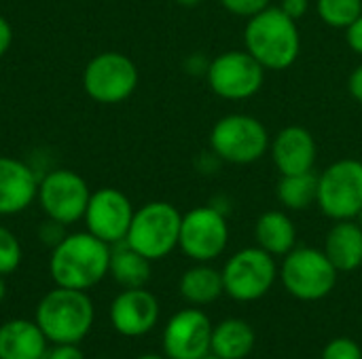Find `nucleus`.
Returning a JSON list of instances; mask_svg holds the SVG:
<instances>
[{
    "label": "nucleus",
    "instance_id": "1",
    "mask_svg": "<svg viewBox=\"0 0 362 359\" xmlns=\"http://www.w3.org/2000/svg\"><path fill=\"white\" fill-rule=\"evenodd\" d=\"M110 252V245L89 231L66 235L51 252V279L59 288L87 292L108 275Z\"/></svg>",
    "mask_w": 362,
    "mask_h": 359
},
{
    "label": "nucleus",
    "instance_id": "2",
    "mask_svg": "<svg viewBox=\"0 0 362 359\" xmlns=\"http://www.w3.org/2000/svg\"><path fill=\"white\" fill-rule=\"evenodd\" d=\"M244 47L265 70H286L301 51L297 21L280 6H267L246 21Z\"/></svg>",
    "mask_w": 362,
    "mask_h": 359
},
{
    "label": "nucleus",
    "instance_id": "3",
    "mask_svg": "<svg viewBox=\"0 0 362 359\" xmlns=\"http://www.w3.org/2000/svg\"><path fill=\"white\" fill-rule=\"evenodd\" d=\"M93 320L95 309L87 292L59 286L40 298L34 317L53 345H78L91 332Z\"/></svg>",
    "mask_w": 362,
    "mask_h": 359
},
{
    "label": "nucleus",
    "instance_id": "4",
    "mask_svg": "<svg viewBox=\"0 0 362 359\" xmlns=\"http://www.w3.org/2000/svg\"><path fill=\"white\" fill-rule=\"evenodd\" d=\"M182 214L168 201H151L134 212L125 243L151 262L170 256L178 248Z\"/></svg>",
    "mask_w": 362,
    "mask_h": 359
},
{
    "label": "nucleus",
    "instance_id": "5",
    "mask_svg": "<svg viewBox=\"0 0 362 359\" xmlns=\"http://www.w3.org/2000/svg\"><path fill=\"white\" fill-rule=\"evenodd\" d=\"M269 133L265 125L250 114H227L218 118L210 131L212 154L233 165L257 163L269 150Z\"/></svg>",
    "mask_w": 362,
    "mask_h": 359
},
{
    "label": "nucleus",
    "instance_id": "6",
    "mask_svg": "<svg viewBox=\"0 0 362 359\" xmlns=\"http://www.w3.org/2000/svg\"><path fill=\"white\" fill-rule=\"evenodd\" d=\"M339 271L333 267L325 250L295 248L284 256L280 267L282 286L291 296L303 303L322 300L337 284Z\"/></svg>",
    "mask_w": 362,
    "mask_h": 359
},
{
    "label": "nucleus",
    "instance_id": "7",
    "mask_svg": "<svg viewBox=\"0 0 362 359\" xmlns=\"http://www.w3.org/2000/svg\"><path fill=\"white\" fill-rule=\"evenodd\" d=\"M316 205L331 220H356L362 212V161L339 159L318 176Z\"/></svg>",
    "mask_w": 362,
    "mask_h": 359
},
{
    "label": "nucleus",
    "instance_id": "8",
    "mask_svg": "<svg viewBox=\"0 0 362 359\" xmlns=\"http://www.w3.org/2000/svg\"><path fill=\"white\" fill-rule=\"evenodd\" d=\"M221 273L225 292L233 300L255 303L274 288L278 277V264L272 254L255 245L235 252Z\"/></svg>",
    "mask_w": 362,
    "mask_h": 359
},
{
    "label": "nucleus",
    "instance_id": "9",
    "mask_svg": "<svg viewBox=\"0 0 362 359\" xmlns=\"http://www.w3.org/2000/svg\"><path fill=\"white\" fill-rule=\"evenodd\" d=\"M138 87L134 59L119 51H104L89 59L83 70V89L98 104H121Z\"/></svg>",
    "mask_w": 362,
    "mask_h": 359
},
{
    "label": "nucleus",
    "instance_id": "10",
    "mask_svg": "<svg viewBox=\"0 0 362 359\" xmlns=\"http://www.w3.org/2000/svg\"><path fill=\"white\" fill-rule=\"evenodd\" d=\"M210 89L231 102H242L257 95L265 83V68L244 49L216 55L206 68Z\"/></svg>",
    "mask_w": 362,
    "mask_h": 359
},
{
    "label": "nucleus",
    "instance_id": "11",
    "mask_svg": "<svg viewBox=\"0 0 362 359\" xmlns=\"http://www.w3.org/2000/svg\"><path fill=\"white\" fill-rule=\"evenodd\" d=\"M229 243V224L214 205H202L182 216L178 248L195 262L216 260Z\"/></svg>",
    "mask_w": 362,
    "mask_h": 359
},
{
    "label": "nucleus",
    "instance_id": "12",
    "mask_svg": "<svg viewBox=\"0 0 362 359\" xmlns=\"http://www.w3.org/2000/svg\"><path fill=\"white\" fill-rule=\"evenodd\" d=\"M91 190L83 176L72 169H53L38 180V203L47 218L66 226L83 220Z\"/></svg>",
    "mask_w": 362,
    "mask_h": 359
},
{
    "label": "nucleus",
    "instance_id": "13",
    "mask_svg": "<svg viewBox=\"0 0 362 359\" xmlns=\"http://www.w3.org/2000/svg\"><path fill=\"white\" fill-rule=\"evenodd\" d=\"M134 212L136 209L125 193H121L119 188L104 186L91 193L83 220L91 235H95L108 245H117L125 241Z\"/></svg>",
    "mask_w": 362,
    "mask_h": 359
},
{
    "label": "nucleus",
    "instance_id": "14",
    "mask_svg": "<svg viewBox=\"0 0 362 359\" xmlns=\"http://www.w3.org/2000/svg\"><path fill=\"white\" fill-rule=\"evenodd\" d=\"M212 322L197 309L189 307L170 317L163 330V351L168 359H204L212 351Z\"/></svg>",
    "mask_w": 362,
    "mask_h": 359
},
{
    "label": "nucleus",
    "instance_id": "15",
    "mask_svg": "<svg viewBox=\"0 0 362 359\" xmlns=\"http://www.w3.org/2000/svg\"><path fill=\"white\" fill-rule=\"evenodd\" d=\"M159 300L146 288L123 290L110 305L112 328L127 339H138L148 334L159 320Z\"/></svg>",
    "mask_w": 362,
    "mask_h": 359
},
{
    "label": "nucleus",
    "instance_id": "16",
    "mask_svg": "<svg viewBox=\"0 0 362 359\" xmlns=\"http://www.w3.org/2000/svg\"><path fill=\"white\" fill-rule=\"evenodd\" d=\"M269 152L280 176H293L314 171L318 146L310 129L301 125H288L272 138Z\"/></svg>",
    "mask_w": 362,
    "mask_h": 359
},
{
    "label": "nucleus",
    "instance_id": "17",
    "mask_svg": "<svg viewBox=\"0 0 362 359\" xmlns=\"http://www.w3.org/2000/svg\"><path fill=\"white\" fill-rule=\"evenodd\" d=\"M38 195L34 169L13 157H0V216L25 212Z\"/></svg>",
    "mask_w": 362,
    "mask_h": 359
},
{
    "label": "nucleus",
    "instance_id": "18",
    "mask_svg": "<svg viewBox=\"0 0 362 359\" xmlns=\"http://www.w3.org/2000/svg\"><path fill=\"white\" fill-rule=\"evenodd\" d=\"M49 341L32 320H11L0 326V359H42Z\"/></svg>",
    "mask_w": 362,
    "mask_h": 359
},
{
    "label": "nucleus",
    "instance_id": "19",
    "mask_svg": "<svg viewBox=\"0 0 362 359\" xmlns=\"http://www.w3.org/2000/svg\"><path fill=\"white\" fill-rule=\"evenodd\" d=\"M325 254L339 273H352L362 264V226L356 220H337L325 237Z\"/></svg>",
    "mask_w": 362,
    "mask_h": 359
},
{
    "label": "nucleus",
    "instance_id": "20",
    "mask_svg": "<svg viewBox=\"0 0 362 359\" xmlns=\"http://www.w3.org/2000/svg\"><path fill=\"white\" fill-rule=\"evenodd\" d=\"M255 239L261 250L276 256H286L291 250H295L297 243V226L293 218L286 212L269 209L259 216L255 224Z\"/></svg>",
    "mask_w": 362,
    "mask_h": 359
},
{
    "label": "nucleus",
    "instance_id": "21",
    "mask_svg": "<svg viewBox=\"0 0 362 359\" xmlns=\"http://www.w3.org/2000/svg\"><path fill=\"white\" fill-rule=\"evenodd\" d=\"M257 336L248 322L225 320L212 330V355L221 359H244L255 349Z\"/></svg>",
    "mask_w": 362,
    "mask_h": 359
},
{
    "label": "nucleus",
    "instance_id": "22",
    "mask_svg": "<svg viewBox=\"0 0 362 359\" xmlns=\"http://www.w3.org/2000/svg\"><path fill=\"white\" fill-rule=\"evenodd\" d=\"M223 292H225L223 273L216 271L214 267H208L206 262L187 269L185 275L180 277V296L193 307L212 305L214 300L221 298Z\"/></svg>",
    "mask_w": 362,
    "mask_h": 359
},
{
    "label": "nucleus",
    "instance_id": "23",
    "mask_svg": "<svg viewBox=\"0 0 362 359\" xmlns=\"http://www.w3.org/2000/svg\"><path fill=\"white\" fill-rule=\"evenodd\" d=\"M151 260L146 256H142L140 252H136L134 248H129L125 241L117 243L115 250L110 252V267H108V275H112V279L123 288H144L151 279Z\"/></svg>",
    "mask_w": 362,
    "mask_h": 359
},
{
    "label": "nucleus",
    "instance_id": "24",
    "mask_svg": "<svg viewBox=\"0 0 362 359\" xmlns=\"http://www.w3.org/2000/svg\"><path fill=\"white\" fill-rule=\"evenodd\" d=\"M278 201L291 212H303L318 199V176L314 171L280 176L276 188Z\"/></svg>",
    "mask_w": 362,
    "mask_h": 359
},
{
    "label": "nucleus",
    "instance_id": "25",
    "mask_svg": "<svg viewBox=\"0 0 362 359\" xmlns=\"http://www.w3.org/2000/svg\"><path fill=\"white\" fill-rule=\"evenodd\" d=\"M316 11L327 25L346 30L362 15V0H316Z\"/></svg>",
    "mask_w": 362,
    "mask_h": 359
},
{
    "label": "nucleus",
    "instance_id": "26",
    "mask_svg": "<svg viewBox=\"0 0 362 359\" xmlns=\"http://www.w3.org/2000/svg\"><path fill=\"white\" fill-rule=\"evenodd\" d=\"M21 243L15 237L13 231L0 224V275H11L19 269L21 264Z\"/></svg>",
    "mask_w": 362,
    "mask_h": 359
},
{
    "label": "nucleus",
    "instance_id": "27",
    "mask_svg": "<svg viewBox=\"0 0 362 359\" xmlns=\"http://www.w3.org/2000/svg\"><path fill=\"white\" fill-rule=\"evenodd\" d=\"M320 359H362V349L352 339H335L322 349Z\"/></svg>",
    "mask_w": 362,
    "mask_h": 359
},
{
    "label": "nucleus",
    "instance_id": "28",
    "mask_svg": "<svg viewBox=\"0 0 362 359\" xmlns=\"http://www.w3.org/2000/svg\"><path fill=\"white\" fill-rule=\"evenodd\" d=\"M218 2L225 11H229L231 15L244 17V19H250L257 13L272 6V0H218Z\"/></svg>",
    "mask_w": 362,
    "mask_h": 359
},
{
    "label": "nucleus",
    "instance_id": "29",
    "mask_svg": "<svg viewBox=\"0 0 362 359\" xmlns=\"http://www.w3.org/2000/svg\"><path fill=\"white\" fill-rule=\"evenodd\" d=\"M66 235H68V233H66V224H62V222H57V220H51V218H47V220L38 226V239H40V243H42V245H49L51 250H53L55 245H59L62 239H64Z\"/></svg>",
    "mask_w": 362,
    "mask_h": 359
},
{
    "label": "nucleus",
    "instance_id": "30",
    "mask_svg": "<svg viewBox=\"0 0 362 359\" xmlns=\"http://www.w3.org/2000/svg\"><path fill=\"white\" fill-rule=\"evenodd\" d=\"M346 42L356 55L362 57V15L346 28Z\"/></svg>",
    "mask_w": 362,
    "mask_h": 359
},
{
    "label": "nucleus",
    "instance_id": "31",
    "mask_svg": "<svg viewBox=\"0 0 362 359\" xmlns=\"http://www.w3.org/2000/svg\"><path fill=\"white\" fill-rule=\"evenodd\" d=\"M280 8L295 21L303 19L310 11V0H282L280 2Z\"/></svg>",
    "mask_w": 362,
    "mask_h": 359
},
{
    "label": "nucleus",
    "instance_id": "32",
    "mask_svg": "<svg viewBox=\"0 0 362 359\" xmlns=\"http://www.w3.org/2000/svg\"><path fill=\"white\" fill-rule=\"evenodd\" d=\"M42 359H85V355L76 345H55Z\"/></svg>",
    "mask_w": 362,
    "mask_h": 359
},
{
    "label": "nucleus",
    "instance_id": "33",
    "mask_svg": "<svg viewBox=\"0 0 362 359\" xmlns=\"http://www.w3.org/2000/svg\"><path fill=\"white\" fill-rule=\"evenodd\" d=\"M11 44H13V25L8 23L6 17L0 15V57H4Z\"/></svg>",
    "mask_w": 362,
    "mask_h": 359
},
{
    "label": "nucleus",
    "instance_id": "34",
    "mask_svg": "<svg viewBox=\"0 0 362 359\" xmlns=\"http://www.w3.org/2000/svg\"><path fill=\"white\" fill-rule=\"evenodd\" d=\"M348 91L358 104H362V63L352 70V74L348 78Z\"/></svg>",
    "mask_w": 362,
    "mask_h": 359
},
{
    "label": "nucleus",
    "instance_id": "35",
    "mask_svg": "<svg viewBox=\"0 0 362 359\" xmlns=\"http://www.w3.org/2000/svg\"><path fill=\"white\" fill-rule=\"evenodd\" d=\"M176 2H178L180 6H197L202 0H176Z\"/></svg>",
    "mask_w": 362,
    "mask_h": 359
},
{
    "label": "nucleus",
    "instance_id": "36",
    "mask_svg": "<svg viewBox=\"0 0 362 359\" xmlns=\"http://www.w3.org/2000/svg\"><path fill=\"white\" fill-rule=\"evenodd\" d=\"M4 296H6V284H4V279L0 275V303L4 300Z\"/></svg>",
    "mask_w": 362,
    "mask_h": 359
},
{
    "label": "nucleus",
    "instance_id": "37",
    "mask_svg": "<svg viewBox=\"0 0 362 359\" xmlns=\"http://www.w3.org/2000/svg\"><path fill=\"white\" fill-rule=\"evenodd\" d=\"M136 359H163V358H159V355H153V353H148V355H140V358H136Z\"/></svg>",
    "mask_w": 362,
    "mask_h": 359
},
{
    "label": "nucleus",
    "instance_id": "38",
    "mask_svg": "<svg viewBox=\"0 0 362 359\" xmlns=\"http://www.w3.org/2000/svg\"><path fill=\"white\" fill-rule=\"evenodd\" d=\"M204 359H221V358H216V355H212V353H210V355H206Z\"/></svg>",
    "mask_w": 362,
    "mask_h": 359
}]
</instances>
